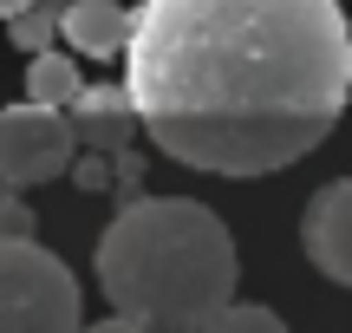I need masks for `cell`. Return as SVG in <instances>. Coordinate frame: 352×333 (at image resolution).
Segmentation results:
<instances>
[{
  "mask_svg": "<svg viewBox=\"0 0 352 333\" xmlns=\"http://www.w3.org/2000/svg\"><path fill=\"white\" fill-rule=\"evenodd\" d=\"M7 39L20 52H46L52 39H59V7H52V0H33V7H20L7 20Z\"/></svg>",
  "mask_w": 352,
  "mask_h": 333,
  "instance_id": "cell-9",
  "label": "cell"
},
{
  "mask_svg": "<svg viewBox=\"0 0 352 333\" xmlns=\"http://www.w3.org/2000/svg\"><path fill=\"white\" fill-rule=\"evenodd\" d=\"M72 118V138L85 151H124L131 131H138V111H131V92L124 85H78V98L65 105Z\"/></svg>",
  "mask_w": 352,
  "mask_h": 333,
  "instance_id": "cell-6",
  "label": "cell"
},
{
  "mask_svg": "<svg viewBox=\"0 0 352 333\" xmlns=\"http://www.w3.org/2000/svg\"><path fill=\"white\" fill-rule=\"evenodd\" d=\"M300 248H307V261H314L327 281L352 288V177L327 183V190L307 203V216H300Z\"/></svg>",
  "mask_w": 352,
  "mask_h": 333,
  "instance_id": "cell-5",
  "label": "cell"
},
{
  "mask_svg": "<svg viewBox=\"0 0 352 333\" xmlns=\"http://www.w3.org/2000/svg\"><path fill=\"white\" fill-rule=\"evenodd\" d=\"M20 7H33V0H0V20H13Z\"/></svg>",
  "mask_w": 352,
  "mask_h": 333,
  "instance_id": "cell-13",
  "label": "cell"
},
{
  "mask_svg": "<svg viewBox=\"0 0 352 333\" xmlns=\"http://www.w3.org/2000/svg\"><path fill=\"white\" fill-rule=\"evenodd\" d=\"M78 333H144L138 321H124V314H111V321H98V327H78Z\"/></svg>",
  "mask_w": 352,
  "mask_h": 333,
  "instance_id": "cell-12",
  "label": "cell"
},
{
  "mask_svg": "<svg viewBox=\"0 0 352 333\" xmlns=\"http://www.w3.org/2000/svg\"><path fill=\"white\" fill-rule=\"evenodd\" d=\"M59 39H65V52H85V59H118L131 39V13L118 0H65Z\"/></svg>",
  "mask_w": 352,
  "mask_h": 333,
  "instance_id": "cell-7",
  "label": "cell"
},
{
  "mask_svg": "<svg viewBox=\"0 0 352 333\" xmlns=\"http://www.w3.org/2000/svg\"><path fill=\"white\" fill-rule=\"evenodd\" d=\"M0 235H39V216H33V203L20 190L0 196Z\"/></svg>",
  "mask_w": 352,
  "mask_h": 333,
  "instance_id": "cell-11",
  "label": "cell"
},
{
  "mask_svg": "<svg viewBox=\"0 0 352 333\" xmlns=\"http://www.w3.org/2000/svg\"><path fill=\"white\" fill-rule=\"evenodd\" d=\"M98 288L144 333H202L235 301L241 261L222 216L183 196H138L98 235Z\"/></svg>",
  "mask_w": 352,
  "mask_h": 333,
  "instance_id": "cell-2",
  "label": "cell"
},
{
  "mask_svg": "<svg viewBox=\"0 0 352 333\" xmlns=\"http://www.w3.org/2000/svg\"><path fill=\"white\" fill-rule=\"evenodd\" d=\"M72 118L59 105H7L0 111V183L7 190H33V183H52L72 170Z\"/></svg>",
  "mask_w": 352,
  "mask_h": 333,
  "instance_id": "cell-4",
  "label": "cell"
},
{
  "mask_svg": "<svg viewBox=\"0 0 352 333\" xmlns=\"http://www.w3.org/2000/svg\"><path fill=\"white\" fill-rule=\"evenodd\" d=\"M118 59L138 131L209 177L300 164L352 105L340 0H144Z\"/></svg>",
  "mask_w": 352,
  "mask_h": 333,
  "instance_id": "cell-1",
  "label": "cell"
},
{
  "mask_svg": "<svg viewBox=\"0 0 352 333\" xmlns=\"http://www.w3.org/2000/svg\"><path fill=\"white\" fill-rule=\"evenodd\" d=\"M26 59H33V65H26V98H33V105H59V111H65V105H72L78 98V65H72V52H26Z\"/></svg>",
  "mask_w": 352,
  "mask_h": 333,
  "instance_id": "cell-8",
  "label": "cell"
},
{
  "mask_svg": "<svg viewBox=\"0 0 352 333\" xmlns=\"http://www.w3.org/2000/svg\"><path fill=\"white\" fill-rule=\"evenodd\" d=\"M78 281L39 235H0V333H78Z\"/></svg>",
  "mask_w": 352,
  "mask_h": 333,
  "instance_id": "cell-3",
  "label": "cell"
},
{
  "mask_svg": "<svg viewBox=\"0 0 352 333\" xmlns=\"http://www.w3.org/2000/svg\"><path fill=\"white\" fill-rule=\"evenodd\" d=\"M202 333H287V321H280L274 308H254V301H228Z\"/></svg>",
  "mask_w": 352,
  "mask_h": 333,
  "instance_id": "cell-10",
  "label": "cell"
}]
</instances>
